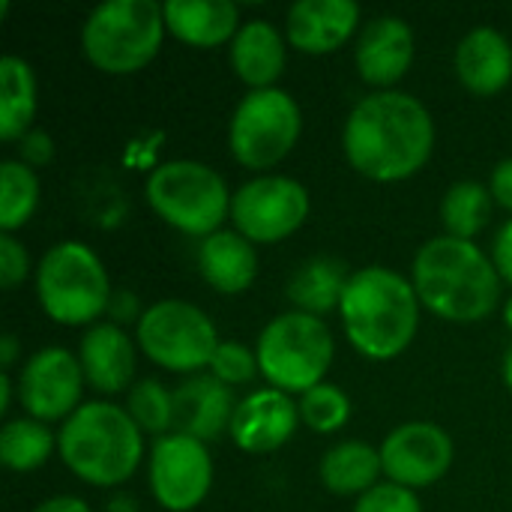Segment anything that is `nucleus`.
I'll use <instances>...</instances> for the list:
<instances>
[{"mask_svg":"<svg viewBox=\"0 0 512 512\" xmlns=\"http://www.w3.org/2000/svg\"><path fill=\"white\" fill-rule=\"evenodd\" d=\"M342 150L360 177L402 183L420 174L435 153L432 111L405 90H375L351 108Z\"/></svg>","mask_w":512,"mask_h":512,"instance_id":"f257e3e1","label":"nucleus"},{"mask_svg":"<svg viewBox=\"0 0 512 512\" xmlns=\"http://www.w3.org/2000/svg\"><path fill=\"white\" fill-rule=\"evenodd\" d=\"M411 282L423 309L450 324L486 321L501 306V276L471 240L435 237L420 246L411 267Z\"/></svg>","mask_w":512,"mask_h":512,"instance_id":"f03ea898","label":"nucleus"},{"mask_svg":"<svg viewBox=\"0 0 512 512\" xmlns=\"http://www.w3.org/2000/svg\"><path fill=\"white\" fill-rule=\"evenodd\" d=\"M420 297L411 279L402 273L369 264L351 273L339 318L354 351L366 360H396L405 354L420 330Z\"/></svg>","mask_w":512,"mask_h":512,"instance_id":"7ed1b4c3","label":"nucleus"},{"mask_svg":"<svg viewBox=\"0 0 512 512\" xmlns=\"http://www.w3.org/2000/svg\"><path fill=\"white\" fill-rule=\"evenodd\" d=\"M60 462L93 489H117L144 459V432L114 402H84L57 432Z\"/></svg>","mask_w":512,"mask_h":512,"instance_id":"20e7f679","label":"nucleus"},{"mask_svg":"<svg viewBox=\"0 0 512 512\" xmlns=\"http://www.w3.org/2000/svg\"><path fill=\"white\" fill-rule=\"evenodd\" d=\"M39 309L60 327H93L108 315L111 279L102 258L81 240L54 243L33 273Z\"/></svg>","mask_w":512,"mask_h":512,"instance_id":"39448f33","label":"nucleus"},{"mask_svg":"<svg viewBox=\"0 0 512 512\" xmlns=\"http://www.w3.org/2000/svg\"><path fill=\"white\" fill-rule=\"evenodd\" d=\"M165 12L156 0H105L81 24V51L105 75H135L162 48Z\"/></svg>","mask_w":512,"mask_h":512,"instance_id":"423d86ee","label":"nucleus"},{"mask_svg":"<svg viewBox=\"0 0 512 512\" xmlns=\"http://www.w3.org/2000/svg\"><path fill=\"white\" fill-rule=\"evenodd\" d=\"M150 210L186 237H210L231 219V198L225 177L207 162L171 159L150 171L144 186Z\"/></svg>","mask_w":512,"mask_h":512,"instance_id":"0eeeda50","label":"nucleus"},{"mask_svg":"<svg viewBox=\"0 0 512 512\" xmlns=\"http://www.w3.org/2000/svg\"><path fill=\"white\" fill-rule=\"evenodd\" d=\"M255 354L267 387L288 396H303L324 384L336 360V339L324 318L282 312L258 333Z\"/></svg>","mask_w":512,"mask_h":512,"instance_id":"6e6552de","label":"nucleus"},{"mask_svg":"<svg viewBox=\"0 0 512 512\" xmlns=\"http://www.w3.org/2000/svg\"><path fill=\"white\" fill-rule=\"evenodd\" d=\"M303 132V111L297 99L282 90H249L228 123V150L246 171L267 174L288 159Z\"/></svg>","mask_w":512,"mask_h":512,"instance_id":"1a4fd4ad","label":"nucleus"},{"mask_svg":"<svg viewBox=\"0 0 512 512\" xmlns=\"http://www.w3.org/2000/svg\"><path fill=\"white\" fill-rule=\"evenodd\" d=\"M135 342L153 366L186 378L210 369L222 345L210 315L189 300L150 303L135 327Z\"/></svg>","mask_w":512,"mask_h":512,"instance_id":"9d476101","label":"nucleus"},{"mask_svg":"<svg viewBox=\"0 0 512 512\" xmlns=\"http://www.w3.org/2000/svg\"><path fill=\"white\" fill-rule=\"evenodd\" d=\"M312 213L309 189L285 174H258L234 189L231 222L255 246H273L297 234Z\"/></svg>","mask_w":512,"mask_h":512,"instance_id":"9b49d317","label":"nucleus"},{"mask_svg":"<svg viewBox=\"0 0 512 512\" xmlns=\"http://www.w3.org/2000/svg\"><path fill=\"white\" fill-rule=\"evenodd\" d=\"M153 501L168 512L198 510L213 489V456L207 444L171 432L156 438L147 459Z\"/></svg>","mask_w":512,"mask_h":512,"instance_id":"f8f14e48","label":"nucleus"},{"mask_svg":"<svg viewBox=\"0 0 512 512\" xmlns=\"http://www.w3.org/2000/svg\"><path fill=\"white\" fill-rule=\"evenodd\" d=\"M84 372L78 363V354L48 345L30 354L18 372V402L27 411V417L39 423H66L84 402Z\"/></svg>","mask_w":512,"mask_h":512,"instance_id":"ddd939ff","label":"nucleus"},{"mask_svg":"<svg viewBox=\"0 0 512 512\" xmlns=\"http://www.w3.org/2000/svg\"><path fill=\"white\" fill-rule=\"evenodd\" d=\"M384 477L411 492L429 489L447 477L456 459V444L447 429L429 420H411L396 426L378 447Z\"/></svg>","mask_w":512,"mask_h":512,"instance_id":"4468645a","label":"nucleus"},{"mask_svg":"<svg viewBox=\"0 0 512 512\" xmlns=\"http://www.w3.org/2000/svg\"><path fill=\"white\" fill-rule=\"evenodd\" d=\"M300 423V408L288 393L261 387L237 402L228 438L237 450L249 456H267L282 450L294 438Z\"/></svg>","mask_w":512,"mask_h":512,"instance_id":"2eb2a0df","label":"nucleus"},{"mask_svg":"<svg viewBox=\"0 0 512 512\" xmlns=\"http://www.w3.org/2000/svg\"><path fill=\"white\" fill-rule=\"evenodd\" d=\"M414 63V30L399 15H378L357 33L354 66L375 90H393Z\"/></svg>","mask_w":512,"mask_h":512,"instance_id":"dca6fc26","label":"nucleus"},{"mask_svg":"<svg viewBox=\"0 0 512 512\" xmlns=\"http://www.w3.org/2000/svg\"><path fill=\"white\" fill-rule=\"evenodd\" d=\"M360 33V6L354 0H297L285 15V39L294 51L324 57Z\"/></svg>","mask_w":512,"mask_h":512,"instance_id":"f3484780","label":"nucleus"},{"mask_svg":"<svg viewBox=\"0 0 512 512\" xmlns=\"http://www.w3.org/2000/svg\"><path fill=\"white\" fill-rule=\"evenodd\" d=\"M78 363L87 387L102 396L132 390L138 366V342L117 324L102 321L84 330L78 345Z\"/></svg>","mask_w":512,"mask_h":512,"instance_id":"a211bd4d","label":"nucleus"},{"mask_svg":"<svg viewBox=\"0 0 512 512\" xmlns=\"http://www.w3.org/2000/svg\"><path fill=\"white\" fill-rule=\"evenodd\" d=\"M237 402L234 390L210 372L192 375L174 390V432L201 444L219 441L231 429Z\"/></svg>","mask_w":512,"mask_h":512,"instance_id":"6ab92c4d","label":"nucleus"},{"mask_svg":"<svg viewBox=\"0 0 512 512\" xmlns=\"http://www.w3.org/2000/svg\"><path fill=\"white\" fill-rule=\"evenodd\" d=\"M462 87L480 99L498 96L512 81V45L495 27H474L462 36L453 57Z\"/></svg>","mask_w":512,"mask_h":512,"instance_id":"aec40b11","label":"nucleus"},{"mask_svg":"<svg viewBox=\"0 0 512 512\" xmlns=\"http://www.w3.org/2000/svg\"><path fill=\"white\" fill-rule=\"evenodd\" d=\"M234 75L249 90H270L288 66V39L267 18H249L228 45Z\"/></svg>","mask_w":512,"mask_h":512,"instance_id":"412c9836","label":"nucleus"},{"mask_svg":"<svg viewBox=\"0 0 512 512\" xmlns=\"http://www.w3.org/2000/svg\"><path fill=\"white\" fill-rule=\"evenodd\" d=\"M168 33L189 48L231 45L240 21V6L231 0H168L162 3Z\"/></svg>","mask_w":512,"mask_h":512,"instance_id":"4be33fe9","label":"nucleus"},{"mask_svg":"<svg viewBox=\"0 0 512 512\" xmlns=\"http://www.w3.org/2000/svg\"><path fill=\"white\" fill-rule=\"evenodd\" d=\"M198 270L204 282L219 294H246L258 279V252L240 231H216L198 246Z\"/></svg>","mask_w":512,"mask_h":512,"instance_id":"5701e85b","label":"nucleus"},{"mask_svg":"<svg viewBox=\"0 0 512 512\" xmlns=\"http://www.w3.org/2000/svg\"><path fill=\"white\" fill-rule=\"evenodd\" d=\"M321 483L330 495L339 498H363L381 483L384 465L381 453L366 441H342L330 447L321 459Z\"/></svg>","mask_w":512,"mask_h":512,"instance_id":"b1692460","label":"nucleus"},{"mask_svg":"<svg viewBox=\"0 0 512 512\" xmlns=\"http://www.w3.org/2000/svg\"><path fill=\"white\" fill-rule=\"evenodd\" d=\"M348 279H351V273L345 270L342 261L330 258V255H318V258L303 261L294 270V276L288 279L285 294H288L294 312L324 318L330 312H339Z\"/></svg>","mask_w":512,"mask_h":512,"instance_id":"393cba45","label":"nucleus"},{"mask_svg":"<svg viewBox=\"0 0 512 512\" xmlns=\"http://www.w3.org/2000/svg\"><path fill=\"white\" fill-rule=\"evenodd\" d=\"M39 105V87L33 66L18 57L6 54L0 60V141L18 144L30 129Z\"/></svg>","mask_w":512,"mask_h":512,"instance_id":"a878e982","label":"nucleus"},{"mask_svg":"<svg viewBox=\"0 0 512 512\" xmlns=\"http://www.w3.org/2000/svg\"><path fill=\"white\" fill-rule=\"evenodd\" d=\"M54 450L57 435L48 429V423H39L33 417L6 420L0 429V462L15 474H30L42 468Z\"/></svg>","mask_w":512,"mask_h":512,"instance_id":"bb28decb","label":"nucleus"},{"mask_svg":"<svg viewBox=\"0 0 512 512\" xmlns=\"http://www.w3.org/2000/svg\"><path fill=\"white\" fill-rule=\"evenodd\" d=\"M492 210H495V198L489 186L477 180H459L447 189L441 201L444 234L474 243V237L492 222Z\"/></svg>","mask_w":512,"mask_h":512,"instance_id":"cd10ccee","label":"nucleus"},{"mask_svg":"<svg viewBox=\"0 0 512 512\" xmlns=\"http://www.w3.org/2000/svg\"><path fill=\"white\" fill-rule=\"evenodd\" d=\"M39 192L42 186L30 165L18 159L0 162V234H15L33 219Z\"/></svg>","mask_w":512,"mask_h":512,"instance_id":"c85d7f7f","label":"nucleus"},{"mask_svg":"<svg viewBox=\"0 0 512 512\" xmlns=\"http://www.w3.org/2000/svg\"><path fill=\"white\" fill-rule=\"evenodd\" d=\"M126 411L144 435L165 438L174 432V390L156 378H138L126 396Z\"/></svg>","mask_w":512,"mask_h":512,"instance_id":"c756f323","label":"nucleus"},{"mask_svg":"<svg viewBox=\"0 0 512 512\" xmlns=\"http://www.w3.org/2000/svg\"><path fill=\"white\" fill-rule=\"evenodd\" d=\"M297 408H300V420L318 435H333L351 420L348 393L336 384H327V381L312 387L309 393H303Z\"/></svg>","mask_w":512,"mask_h":512,"instance_id":"7c9ffc66","label":"nucleus"},{"mask_svg":"<svg viewBox=\"0 0 512 512\" xmlns=\"http://www.w3.org/2000/svg\"><path fill=\"white\" fill-rule=\"evenodd\" d=\"M207 372L234 390L237 384H252V381L261 375V366H258L255 348H246V345H240V342H222V345L216 348L213 363H210Z\"/></svg>","mask_w":512,"mask_h":512,"instance_id":"2f4dec72","label":"nucleus"},{"mask_svg":"<svg viewBox=\"0 0 512 512\" xmlns=\"http://www.w3.org/2000/svg\"><path fill=\"white\" fill-rule=\"evenodd\" d=\"M354 512H423V504H420L417 492L384 480L372 492L357 498Z\"/></svg>","mask_w":512,"mask_h":512,"instance_id":"473e14b6","label":"nucleus"},{"mask_svg":"<svg viewBox=\"0 0 512 512\" xmlns=\"http://www.w3.org/2000/svg\"><path fill=\"white\" fill-rule=\"evenodd\" d=\"M30 276V252L15 234H0V288L15 291Z\"/></svg>","mask_w":512,"mask_h":512,"instance_id":"72a5a7b5","label":"nucleus"},{"mask_svg":"<svg viewBox=\"0 0 512 512\" xmlns=\"http://www.w3.org/2000/svg\"><path fill=\"white\" fill-rule=\"evenodd\" d=\"M15 153H18V156H15L18 162L30 165V168L36 171V168H45V165L54 159V141H51L48 132L30 129V132L15 144Z\"/></svg>","mask_w":512,"mask_h":512,"instance_id":"f704fd0d","label":"nucleus"},{"mask_svg":"<svg viewBox=\"0 0 512 512\" xmlns=\"http://www.w3.org/2000/svg\"><path fill=\"white\" fill-rule=\"evenodd\" d=\"M141 315H144V309H141V300H138L135 291L120 288V291L111 294V303H108V321H111V324H117V327L135 324V327H138Z\"/></svg>","mask_w":512,"mask_h":512,"instance_id":"c9c22d12","label":"nucleus"},{"mask_svg":"<svg viewBox=\"0 0 512 512\" xmlns=\"http://www.w3.org/2000/svg\"><path fill=\"white\" fill-rule=\"evenodd\" d=\"M492 264L501 276V282L512 285V219L504 222L495 234V243H492Z\"/></svg>","mask_w":512,"mask_h":512,"instance_id":"e433bc0d","label":"nucleus"},{"mask_svg":"<svg viewBox=\"0 0 512 512\" xmlns=\"http://www.w3.org/2000/svg\"><path fill=\"white\" fill-rule=\"evenodd\" d=\"M489 192H492L498 207L512 213V159H504V162L495 165L492 180H489Z\"/></svg>","mask_w":512,"mask_h":512,"instance_id":"4c0bfd02","label":"nucleus"},{"mask_svg":"<svg viewBox=\"0 0 512 512\" xmlns=\"http://www.w3.org/2000/svg\"><path fill=\"white\" fill-rule=\"evenodd\" d=\"M33 512H93L90 504L78 495H54V498H45Z\"/></svg>","mask_w":512,"mask_h":512,"instance_id":"58836bf2","label":"nucleus"},{"mask_svg":"<svg viewBox=\"0 0 512 512\" xmlns=\"http://www.w3.org/2000/svg\"><path fill=\"white\" fill-rule=\"evenodd\" d=\"M18 354H21L18 336L15 333H3V339H0V366H3V372H9L18 363Z\"/></svg>","mask_w":512,"mask_h":512,"instance_id":"ea45409f","label":"nucleus"},{"mask_svg":"<svg viewBox=\"0 0 512 512\" xmlns=\"http://www.w3.org/2000/svg\"><path fill=\"white\" fill-rule=\"evenodd\" d=\"M12 378H9V372H3L0 375V414H9V408H12Z\"/></svg>","mask_w":512,"mask_h":512,"instance_id":"a19ab883","label":"nucleus"},{"mask_svg":"<svg viewBox=\"0 0 512 512\" xmlns=\"http://www.w3.org/2000/svg\"><path fill=\"white\" fill-rule=\"evenodd\" d=\"M105 512H138V504H135L132 495H114V498L108 501Z\"/></svg>","mask_w":512,"mask_h":512,"instance_id":"79ce46f5","label":"nucleus"},{"mask_svg":"<svg viewBox=\"0 0 512 512\" xmlns=\"http://www.w3.org/2000/svg\"><path fill=\"white\" fill-rule=\"evenodd\" d=\"M501 375H504V384L512 390V345L510 351L504 354V366H501Z\"/></svg>","mask_w":512,"mask_h":512,"instance_id":"37998d69","label":"nucleus"},{"mask_svg":"<svg viewBox=\"0 0 512 512\" xmlns=\"http://www.w3.org/2000/svg\"><path fill=\"white\" fill-rule=\"evenodd\" d=\"M504 324L512 330V297L504 303Z\"/></svg>","mask_w":512,"mask_h":512,"instance_id":"c03bdc74","label":"nucleus"}]
</instances>
